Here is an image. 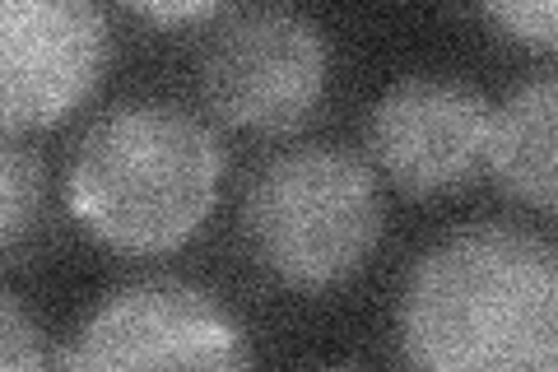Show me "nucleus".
Here are the masks:
<instances>
[{"mask_svg": "<svg viewBox=\"0 0 558 372\" xmlns=\"http://www.w3.org/2000/svg\"><path fill=\"white\" fill-rule=\"evenodd\" d=\"M135 14L149 24H196V20H215L223 10L205 5V0H186V5H159V0H149V5H135Z\"/></svg>", "mask_w": 558, "mask_h": 372, "instance_id": "nucleus-12", "label": "nucleus"}, {"mask_svg": "<svg viewBox=\"0 0 558 372\" xmlns=\"http://www.w3.org/2000/svg\"><path fill=\"white\" fill-rule=\"evenodd\" d=\"M108 61V14L89 0H0V131L57 127Z\"/></svg>", "mask_w": 558, "mask_h": 372, "instance_id": "nucleus-6", "label": "nucleus"}, {"mask_svg": "<svg viewBox=\"0 0 558 372\" xmlns=\"http://www.w3.org/2000/svg\"><path fill=\"white\" fill-rule=\"evenodd\" d=\"M0 372H51V353L38 316L10 289H0Z\"/></svg>", "mask_w": 558, "mask_h": 372, "instance_id": "nucleus-10", "label": "nucleus"}, {"mask_svg": "<svg viewBox=\"0 0 558 372\" xmlns=\"http://www.w3.org/2000/svg\"><path fill=\"white\" fill-rule=\"evenodd\" d=\"M554 121H558V75L521 80L508 88L498 108H488L484 131V168L512 201L554 215L558 201V172H554Z\"/></svg>", "mask_w": 558, "mask_h": 372, "instance_id": "nucleus-8", "label": "nucleus"}, {"mask_svg": "<svg viewBox=\"0 0 558 372\" xmlns=\"http://www.w3.org/2000/svg\"><path fill=\"white\" fill-rule=\"evenodd\" d=\"M317 372H363V368H317Z\"/></svg>", "mask_w": 558, "mask_h": 372, "instance_id": "nucleus-13", "label": "nucleus"}, {"mask_svg": "<svg viewBox=\"0 0 558 372\" xmlns=\"http://www.w3.org/2000/svg\"><path fill=\"white\" fill-rule=\"evenodd\" d=\"M488 108L457 75H400L368 112V149L400 191L447 196L484 168Z\"/></svg>", "mask_w": 558, "mask_h": 372, "instance_id": "nucleus-7", "label": "nucleus"}, {"mask_svg": "<svg viewBox=\"0 0 558 372\" xmlns=\"http://www.w3.org/2000/svg\"><path fill=\"white\" fill-rule=\"evenodd\" d=\"M387 205L368 158L344 145H293L266 158L242 191V233L289 289H336L373 261Z\"/></svg>", "mask_w": 558, "mask_h": 372, "instance_id": "nucleus-3", "label": "nucleus"}, {"mask_svg": "<svg viewBox=\"0 0 558 372\" xmlns=\"http://www.w3.org/2000/svg\"><path fill=\"white\" fill-rule=\"evenodd\" d=\"M43 209V164L10 131H0V252L24 242Z\"/></svg>", "mask_w": 558, "mask_h": 372, "instance_id": "nucleus-9", "label": "nucleus"}, {"mask_svg": "<svg viewBox=\"0 0 558 372\" xmlns=\"http://www.w3.org/2000/svg\"><path fill=\"white\" fill-rule=\"evenodd\" d=\"M61 372H256V353L215 289L149 275L98 298Z\"/></svg>", "mask_w": 558, "mask_h": 372, "instance_id": "nucleus-4", "label": "nucleus"}, {"mask_svg": "<svg viewBox=\"0 0 558 372\" xmlns=\"http://www.w3.org/2000/svg\"><path fill=\"white\" fill-rule=\"evenodd\" d=\"M508 38L526 43L535 51H554L558 47V10L554 0H508V5H488L484 10Z\"/></svg>", "mask_w": 558, "mask_h": 372, "instance_id": "nucleus-11", "label": "nucleus"}, {"mask_svg": "<svg viewBox=\"0 0 558 372\" xmlns=\"http://www.w3.org/2000/svg\"><path fill=\"white\" fill-rule=\"evenodd\" d=\"M330 80V47L322 24L289 5L223 14L205 43L201 84L229 127L293 131L317 112Z\"/></svg>", "mask_w": 558, "mask_h": 372, "instance_id": "nucleus-5", "label": "nucleus"}, {"mask_svg": "<svg viewBox=\"0 0 558 372\" xmlns=\"http://www.w3.org/2000/svg\"><path fill=\"white\" fill-rule=\"evenodd\" d=\"M223 145L168 98H126L84 127L65 164V205L89 238L126 256L178 252L223 187Z\"/></svg>", "mask_w": 558, "mask_h": 372, "instance_id": "nucleus-2", "label": "nucleus"}, {"mask_svg": "<svg viewBox=\"0 0 558 372\" xmlns=\"http://www.w3.org/2000/svg\"><path fill=\"white\" fill-rule=\"evenodd\" d=\"M410 372H558V252L545 233L465 224L410 265L396 298Z\"/></svg>", "mask_w": 558, "mask_h": 372, "instance_id": "nucleus-1", "label": "nucleus"}]
</instances>
